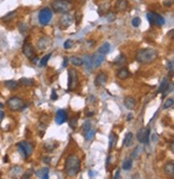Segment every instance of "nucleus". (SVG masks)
Returning <instances> with one entry per match:
<instances>
[{
    "label": "nucleus",
    "instance_id": "obj_1",
    "mask_svg": "<svg viewBox=\"0 0 174 179\" xmlns=\"http://www.w3.org/2000/svg\"><path fill=\"white\" fill-rule=\"evenodd\" d=\"M81 168V160L76 154H70L66 160L65 163V172L68 176L74 177L76 176Z\"/></svg>",
    "mask_w": 174,
    "mask_h": 179
},
{
    "label": "nucleus",
    "instance_id": "obj_2",
    "mask_svg": "<svg viewBox=\"0 0 174 179\" xmlns=\"http://www.w3.org/2000/svg\"><path fill=\"white\" fill-rule=\"evenodd\" d=\"M158 57V53L155 49L146 48L142 49L138 52L137 54V60L140 64H149V63L154 62Z\"/></svg>",
    "mask_w": 174,
    "mask_h": 179
},
{
    "label": "nucleus",
    "instance_id": "obj_3",
    "mask_svg": "<svg viewBox=\"0 0 174 179\" xmlns=\"http://www.w3.org/2000/svg\"><path fill=\"white\" fill-rule=\"evenodd\" d=\"M71 2L69 0H54L52 9L57 13H68L71 10Z\"/></svg>",
    "mask_w": 174,
    "mask_h": 179
},
{
    "label": "nucleus",
    "instance_id": "obj_4",
    "mask_svg": "<svg viewBox=\"0 0 174 179\" xmlns=\"http://www.w3.org/2000/svg\"><path fill=\"white\" fill-rule=\"evenodd\" d=\"M7 105H8V107L11 109L12 111H20V110H23V109L26 107L25 104H24V100L17 96L9 98L8 102H7Z\"/></svg>",
    "mask_w": 174,
    "mask_h": 179
},
{
    "label": "nucleus",
    "instance_id": "obj_5",
    "mask_svg": "<svg viewBox=\"0 0 174 179\" xmlns=\"http://www.w3.org/2000/svg\"><path fill=\"white\" fill-rule=\"evenodd\" d=\"M17 148H18V151H20V153L22 154L24 159H28L29 156L32 154V152H34V147L28 141L18 142L17 144Z\"/></svg>",
    "mask_w": 174,
    "mask_h": 179
},
{
    "label": "nucleus",
    "instance_id": "obj_6",
    "mask_svg": "<svg viewBox=\"0 0 174 179\" xmlns=\"http://www.w3.org/2000/svg\"><path fill=\"white\" fill-rule=\"evenodd\" d=\"M146 17H147V20L151 24L153 25H157V26H163L164 23H166V20H164V17L162 15L158 14L156 12H153V11H149L147 12V14H146Z\"/></svg>",
    "mask_w": 174,
    "mask_h": 179
},
{
    "label": "nucleus",
    "instance_id": "obj_7",
    "mask_svg": "<svg viewBox=\"0 0 174 179\" xmlns=\"http://www.w3.org/2000/svg\"><path fill=\"white\" fill-rule=\"evenodd\" d=\"M53 17V12L50 8H44L39 12V23L41 25H48Z\"/></svg>",
    "mask_w": 174,
    "mask_h": 179
},
{
    "label": "nucleus",
    "instance_id": "obj_8",
    "mask_svg": "<svg viewBox=\"0 0 174 179\" xmlns=\"http://www.w3.org/2000/svg\"><path fill=\"white\" fill-rule=\"evenodd\" d=\"M79 84V77H77V72L73 68L68 70V88L69 90H74Z\"/></svg>",
    "mask_w": 174,
    "mask_h": 179
},
{
    "label": "nucleus",
    "instance_id": "obj_9",
    "mask_svg": "<svg viewBox=\"0 0 174 179\" xmlns=\"http://www.w3.org/2000/svg\"><path fill=\"white\" fill-rule=\"evenodd\" d=\"M149 136H151V131L149 128H141L137 133V138L141 144H148Z\"/></svg>",
    "mask_w": 174,
    "mask_h": 179
},
{
    "label": "nucleus",
    "instance_id": "obj_10",
    "mask_svg": "<svg viewBox=\"0 0 174 179\" xmlns=\"http://www.w3.org/2000/svg\"><path fill=\"white\" fill-rule=\"evenodd\" d=\"M72 23H73V17L70 14H68V13H64L62 16L60 17V20H59V25H60V28L61 29L68 28Z\"/></svg>",
    "mask_w": 174,
    "mask_h": 179
},
{
    "label": "nucleus",
    "instance_id": "obj_11",
    "mask_svg": "<svg viewBox=\"0 0 174 179\" xmlns=\"http://www.w3.org/2000/svg\"><path fill=\"white\" fill-rule=\"evenodd\" d=\"M23 53L26 57H28L29 60H34L36 58V52H34V46H31L30 43H25L23 46Z\"/></svg>",
    "mask_w": 174,
    "mask_h": 179
},
{
    "label": "nucleus",
    "instance_id": "obj_12",
    "mask_svg": "<svg viewBox=\"0 0 174 179\" xmlns=\"http://www.w3.org/2000/svg\"><path fill=\"white\" fill-rule=\"evenodd\" d=\"M68 121V114L64 109H59L56 112V116H55V122L57 124H64V123Z\"/></svg>",
    "mask_w": 174,
    "mask_h": 179
},
{
    "label": "nucleus",
    "instance_id": "obj_13",
    "mask_svg": "<svg viewBox=\"0 0 174 179\" xmlns=\"http://www.w3.org/2000/svg\"><path fill=\"white\" fill-rule=\"evenodd\" d=\"M104 60H105V55L101 54V53H99V52L93 54V56H91V60H93V64L95 68L100 67L102 63L104 62Z\"/></svg>",
    "mask_w": 174,
    "mask_h": 179
},
{
    "label": "nucleus",
    "instance_id": "obj_14",
    "mask_svg": "<svg viewBox=\"0 0 174 179\" xmlns=\"http://www.w3.org/2000/svg\"><path fill=\"white\" fill-rule=\"evenodd\" d=\"M170 85H171L170 80H169L168 78H163L162 81H161V83H160L159 88H158V92H160V93H163V95H166V94L169 92Z\"/></svg>",
    "mask_w": 174,
    "mask_h": 179
},
{
    "label": "nucleus",
    "instance_id": "obj_15",
    "mask_svg": "<svg viewBox=\"0 0 174 179\" xmlns=\"http://www.w3.org/2000/svg\"><path fill=\"white\" fill-rule=\"evenodd\" d=\"M51 44H52V40L48 37H43L38 41V48H39V50H41V51L46 50Z\"/></svg>",
    "mask_w": 174,
    "mask_h": 179
},
{
    "label": "nucleus",
    "instance_id": "obj_16",
    "mask_svg": "<svg viewBox=\"0 0 174 179\" xmlns=\"http://www.w3.org/2000/svg\"><path fill=\"white\" fill-rule=\"evenodd\" d=\"M107 81V76L104 72H100L97 74L95 79V85L96 86H103Z\"/></svg>",
    "mask_w": 174,
    "mask_h": 179
},
{
    "label": "nucleus",
    "instance_id": "obj_17",
    "mask_svg": "<svg viewBox=\"0 0 174 179\" xmlns=\"http://www.w3.org/2000/svg\"><path fill=\"white\" fill-rule=\"evenodd\" d=\"M129 3L127 0H117L115 2V10L117 12H124L128 9Z\"/></svg>",
    "mask_w": 174,
    "mask_h": 179
},
{
    "label": "nucleus",
    "instance_id": "obj_18",
    "mask_svg": "<svg viewBox=\"0 0 174 179\" xmlns=\"http://www.w3.org/2000/svg\"><path fill=\"white\" fill-rule=\"evenodd\" d=\"M83 64H84L86 70L89 71V72H91L95 69L93 60H91V56H89V55H85V57H83Z\"/></svg>",
    "mask_w": 174,
    "mask_h": 179
},
{
    "label": "nucleus",
    "instance_id": "obj_19",
    "mask_svg": "<svg viewBox=\"0 0 174 179\" xmlns=\"http://www.w3.org/2000/svg\"><path fill=\"white\" fill-rule=\"evenodd\" d=\"M124 104L126 106V108L135 109V107L137 106V99L132 96H127L125 97V99H124Z\"/></svg>",
    "mask_w": 174,
    "mask_h": 179
},
{
    "label": "nucleus",
    "instance_id": "obj_20",
    "mask_svg": "<svg viewBox=\"0 0 174 179\" xmlns=\"http://www.w3.org/2000/svg\"><path fill=\"white\" fill-rule=\"evenodd\" d=\"M164 174L167 176H173L174 175V163L173 162H169L164 166Z\"/></svg>",
    "mask_w": 174,
    "mask_h": 179
},
{
    "label": "nucleus",
    "instance_id": "obj_21",
    "mask_svg": "<svg viewBox=\"0 0 174 179\" xmlns=\"http://www.w3.org/2000/svg\"><path fill=\"white\" fill-rule=\"evenodd\" d=\"M117 78H119V79H121V80H126L127 78H129L130 77V72H129V70L128 69H126V68H121V69H119L118 70V72H117Z\"/></svg>",
    "mask_w": 174,
    "mask_h": 179
},
{
    "label": "nucleus",
    "instance_id": "obj_22",
    "mask_svg": "<svg viewBox=\"0 0 174 179\" xmlns=\"http://www.w3.org/2000/svg\"><path fill=\"white\" fill-rule=\"evenodd\" d=\"M133 144V134L131 132L126 134V136L124 138V146L125 147H130Z\"/></svg>",
    "mask_w": 174,
    "mask_h": 179
},
{
    "label": "nucleus",
    "instance_id": "obj_23",
    "mask_svg": "<svg viewBox=\"0 0 174 179\" xmlns=\"http://www.w3.org/2000/svg\"><path fill=\"white\" fill-rule=\"evenodd\" d=\"M18 84H22V85L25 86H34V80L30 79V78H22L18 81Z\"/></svg>",
    "mask_w": 174,
    "mask_h": 179
},
{
    "label": "nucleus",
    "instance_id": "obj_24",
    "mask_svg": "<svg viewBox=\"0 0 174 179\" xmlns=\"http://www.w3.org/2000/svg\"><path fill=\"white\" fill-rule=\"evenodd\" d=\"M116 142H117V136L115 135V133H113L112 132L109 136V150H112Z\"/></svg>",
    "mask_w": 174,
    "mask_h": 179
},
{
    "label": "nucleus",
    "instance_id": "obj_25",
    "mask_svg": "<svg viewBox=\"0 0 174 179\" xmlns=\"http://www.w3.org/2000/svg\"><path fill=\"white\" fill-rule=\"evenodd\" d=\"M110 50H111V46H110V43L109 42H104L103 44H102V46L99 48L98 52H99V53H101V54H103V55H107V53L110 52Z\"/></svg>",
    "mask_w": 174,
    "mask_h": 179
},
{
    "label": "nucleus",
    "instance_id": "obj_26",
    "mask_svg": "<svg viewBox=\"0 0 174 179\" xmlns=\"http://www.w3.org/2000/svg\"><path fill=\"white\" fill-rule=\"evenodd\" d=\"M4 85H6V88H8L9 90H16V88H18V82H16L14 80H9V81L4 82Z\"/></svg>",
    "mask_w": 174,
    "mask_h": 179
},
{
    "label": "nucleus",
    "instance_id": "obj_27",
    "mask_svg": "<svg viewBox=\"0 0 174 179\" xmlns=\"http://www.w3.org/2000/svg\"><path fill=\"white\" fill-rule=\"evenodd\" d=\"M36 175L41 177V178H43V179H48V168H46V167L41 168L40 171L36 172Z\"/></svg>",
    "mask_w": 174,
    "mask_h": 179
},
{
    "label": "nucleus",
    "instance_id": "obj_28",
    "mask_svg": "<svg viewBox=\"0 0 174 179\" xmlns=\"http://www.w3.org/2000/svg\"><path fill=\"white\" fill-rule=\"evenodd\" d=\"M70 63L74 66H81L83 65V58L80 56H72L70 57Z\"/></svg>",
    "mask_w": 174,
    "mask_h": 179
},
{
    "label": "nucleus",
    "instance_id": "obj_29",
    "mask_svg": "<svg viewBox=\"0 0 174 179\" xmlns=\"http://www.w3.org/2000/svg\"><path fill=\"white\" fill-rule=\"evenodd\" d=\"M143 152V149H142V147H137V148L135 149V150L132 151V153H131V159H138L139 156L141 155V153Z\"/></svg>",
    "mask_w": 174,
    "mask_h": 179
},
{
    "label": "nucleus",
    "instance_id": "obj_30",
    "mask_svg": "<svg viewBox=\"0 0 174 179\" xmlns=\"http://www.w3.org/2000/svg\"><path fill=\"white\" fill-rule=\"evenodd\" d=\"M131 167H132V160L131 159L125 160L123 163V169H125V171H130Z\"/></svg>",
    "mask_w": 174,
    "mask_h": 179
},
{
    "label": "nucleus",
    "instance_id": "obj_31",
    "mask_svg": "<svg viewBox=\"0 0 174 179\" xmlns=\"http://www.w3.org/2000/svg\"><path fill=\"white\" fill-rule=\"evenodd\" d=\"M15 16H16V11H12V12H10V13H8V14H6L4 16L1 17V20L8 22V21L12 20V18H14Z\"/></svg>",
    "mask_w": 174,
    "mask_h": 179
},
{
    "label": "nucleus",
    "instance_id": "obj_32",
    "mask_svg": "<svg viewBox=\"0 0 174 179\" xmlns=\"http://www.w3.org/2000/svg\"><path fill=\"white\" fill-rule=\"evenodd\" d=\"M52 56V54L50 53V54H46L44 55V56L41 58V60H40V67H45L46 66V64H48V60H50V57Z\"/></svg>",
    "mask_w": 174,
    "mask_h": 179
},
{
    "label": "nucleus",
    "instance_id": "obj_33",
    "mask_svg": "<svg viewBox=\"0 0 174 179\" xmlns=\"http://www.w3.org/2000/svg\"><path fill=\"white\" fill-rule=\"evenodd\" d=\"M95 137V131L94 130H88V131L85 132V139L86 140H91Z\"/></svg>",
    "mask_w": 174,
    "mask_h": 179
},
{
    "label": "nucleus",
    "instance_id": "obj_34",
    "mask_svg": "<svg viewBox=\"0 0 174 179\" xmlns=\"http://www.w3.org/2000/svg\"><path fill=\"white\" fill-rule=\"evenodd\" d=\"M173 105H174L173 98H168V99L166 100V102L163 104V109H170Z\"/></svg>",
    "mask_w": 174,
    "mask_h": 179
},
{
    "label": "nucleus",
    "instance_id": "obj_35",
    "mask_svg": "<svg viewBox=\"0 0 174 179\" xmlns=\"http://www.w3.org/2000/svg\"><path fill=\"white\" fill-rule=\"evenodd\" d=\"M73 46H74V42H73L72 40H70V39L66 40V42L64 43V48H65L66 50H69V49H71Z\"/></svg>",
    "mask_w": 174,
    "mask_h": 179
},
{
    "label": "nucleus",
    "instance_id": "obj_36",
    "mask_svg": "<svg viewBox=\"0 0 174 179\" xmlns=\"http://www.w3.org/2000/svg\"><path fill=\"white\" fill-rule=\"evenodd\" d=\"M168 70L171 76H173V70H174V62L173 60H169L168 63Z\"/></svg>",
    "mask_w": 174,
    "mask_h": 179
},
{
    "label": "nucleus",
    "instance_id": "obj_37",
    "mask_svg": "<svg viewBox=\"0 0 174 179\" xmlns=\"http://www.w3.org/2000/svg\"><path fill=\"white\" fill-rule=\"evenodd\" d=\"M18 29H20V32H26L28 30V27H27V25H25V23H20L18 24Z\"/></svg>",
    "mask_w": 174,
    "mask_h": 179
},
{
    "label": "nucleus",
    "instance_id": "obj_38",
    "mask_svg": "<svg viewBox=\"0 0 174 179\" xmlns=\"http://www.w3.org/2000/svg\"><path fill=\"white\" fill-rule=\"evenodd\" d=\"M140 24H141L140 17H135V18L132 20V26H133V27H139Z\"/></svg>",
    "mask_w": 174,
    "mask_h": 179
},
{
    "label": "nucleus",
    "instance_id": "obj_39",
    "mask_svg": "<svg viewBox=\"0 0 174 179\" xmlns=\"http://www.w3.org/2000/svg\"><path fill=\"white\" fill-rule=\"evenodd\" d=\"M55 147H56V144H54V145H52V142H46V144H45L44 145V148L46 149V150H53L54 148H55Z\"/></svg>",
    "mask_w": 174,
    "mask_h": 179
},
{
    "label": "nucleus",
    "instance_id": "obj_40",
    "mask_svg": "<svg viewBox=\"0 0 174 179\" xmlns=\"http://www.w3.org/2000/svg\"><path fill=\"white\" fill-rule=\"evenodd\" d=\"M69 124H70V127H72V128H76V126H77V119H72L69 122Z\"/></svg>",
    "mask_w": 174,
    "mask_h": 179
},
{
    "label": "nucleus",
    "instance_id": "obj_41",
    "mask_svg": "<svg viewBox=\"0 0 174 179\" xmlns=\"http://www.w3.org/2000/svg\"><path fill=\"white\" fill-rule=\"evenodd\" d=\"M90 128H91V123H90V121H86V122L84 123L83 130L86 132V131H88V130H90Z\"/></svg>",
    "mask_w": 174,
    "mask_h": 179
},
{
    "label": "nucleus",
    "instance_id": "obj_42",
    "mask_svg": "<svg viewBox=\"0 0 174 179\" xmlns=\"http://www.w3.org/2000/svg\"><path fill=\"white\" fill-rule=\"evenodd\" d=\"M125 62H126V58H125V56H124L123 54L118 57L117 60H116V63H117V64H121V65H123V64H125Z\"/></svg>",
    "mask_w": 174,
    "mask_h": 179
},
{
    "label": "nucleus",
    "instance_id": "obj_43",
    "mask_svg": "<svg viewBox=\"0 0 174 179\" xmlns=\"http://www.w3.org/2000/svg\"><path fill=\"white\" fill-rule=\"evenodd\" d=\"M32 174H34V171H32V169H28V171H27L25 174H24V175H23V178H25V179L29 178V177H30Z\"/></svg>",
    "mask_w": 174,
    "mask_h": 179
},
{
    "label": "nucleus",
    "instance_id": "obj_44",
    "mask_svg": "<svg viewBox=\"0 0 174 179\" xmlns=\"http://www.w3.org/2000/svg\"><path fill=\"white\" fill-rule=\"evenodd\" d=\"M20 173V166L13 167V171H12V174H13V175H18Z\"/></svg>",
    "mask_w": 174,
    "mask_h": 179
},
{
    "label": "nucleus",
    "instance_id": "obj_45",
    "mask_svg": "<svg viewBox=\"0 0 174 179\" xmlns=\"http://www.w3.org/2000/svg\"><path fill=\"white\" fill-rule=\"evenodd\" d=\"M51 160H52L51 156H44V158H43V162H44L45 164H50V163H51Z\"/></svg>",
    "mask_w": 174,
    "mask_h": 179
},
{
    "label": "nucleus",
    "instance_id": "obj_46",
    "mask_svg": "<svg viewBox=\"0 0 174 179\" xmlns=\"http://www.w3.org/2000/svg\"><path fill=\"white\" fill-rule=\"evenodd\" d=\"M51 98H52L53 100H57V98H58V96H57V94H56V92H55V91L52 92Z\"/></svg>",
    "mask_w": 174,
    "mask_h": 179
},
{
    "label": "nucleus",
    "instance_id": "obj_47",
    "mask_svg": "<svg viewBox=\"0 0 174 179\" xmlns=\"http://www.w3.org/2000/svg\"><path fill=\"white\" fill-rule=\"evenodd\" d=\"M68 62H69L68 57H65V60H64V64H62V67H66V66L68 65Z\"/></svg>",
    "mask_w": 174,
    "mask_h": 179
},
{
    "label": "nucleus",
    "instance_id": "obj_48",
    "mask_svg": "<svg viewBox=\"0 0 174 179\" xmlns=\"http://www.w3.org/2000/svg\"><path fill=\"white\" fill-rule=\"evenodd\" d=\"M3 118H4V112L0 110V120H2Z\"/></svg>",
    "mask_w": 174,
    "mask_h": 179
},
{
    "label": "nucleus",
    "instance_id": "obj_49",
    "mask_svg": "<svg viewBox=\"0 0 174 179\" xmlns=\"http://www.w3.org/2000/svg\"><path fill=\"white\" fill-rule=\"evenodd\" d=\"M118 177H119V169L117 168V171H116V173H115V176H114V178H116L117 179Z\"/></svg>",
    "mask_w": 174,
    "mask_h": 179
},
{
    "label": "nucleus",
    "instance_id": "obj_50",
    "mask_svg": "<svg viewBox=\"0 0 174 179\" xmlns=\"http://www.w3.org/2000/svg\"><path fill=\"white\" fill-rule=\"evenodd\" d=\"M90 116H94V112H93V111H91V112H88V113H87V117H90Z\"/></svg>",
    "mask_w": 174,
    "mask_h": 179
},
{
    "label": "nucleus",
    "instance_id": "obj_51",
    "mask_svg": "<svg viewBox=\"0 0 174 179\" xmlns=\"http://www.w3.org/2000/svg\"><path fill=\"white\" fill-rule=\"evenodd\" d=\"M132 119V114L130 113V114H128V121H130V120Z\"/></svg>",
    "mask_w": 174,
    "mask_h": 179
},
{
    "label": "nucleus",
    "instance_id": "obj_52",
    "mask_svg": "<svg viewBox=\"0 0 174 179\" xmlns=\"http://www.w3.org/2000/svg\"><path fill=\"white\" fill-rule=\"evenodd\" d=\"M4 162H9V161H8V156H4Z\"/></svg>",
    "mask_w": 174,
    "mask_h": 179
},
{
    "label": "nucleus",
    "instance_id": "obj_53",
    "mask_svg": "<svg viewBox=\"0 0 174 179\" xmlns=\"http://www.w3.org/2000/svg\"><path fill=\"white\" fill-rule=\"evenodd\" d=\"M0 108H3V105L1 104V102H0Z\"/></svg>",
    "mask_w": 174,
    "mask_h": 179
}]
</instances>
